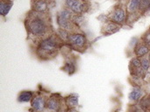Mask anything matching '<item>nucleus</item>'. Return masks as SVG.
Here are the masks:
<instances>
[{
    "label": "nucleus",
    "instance_id": "f257e3e1",
    "mask_svg": "<svg viewBox=\"0 0 150 112\" xmlns=\"http://www.w3.org/2000/svg\"><path fill=\"white\" fill-rule=\"evenodd\" d=\"M27 34L30 37L42 39L50 35V22L44 13L31 11L25 21Z\"/></svg>",
    "mask_w": 150,
    "mask_h": 112
},
{
    "label": "nucleus",
    "instance_id": "f03ea898",
    "mask_svg": "<svg viewBox=\"0 0 150 112\" xmlns=\"http://www.w3.org/2000/svg\"><path fill=\"white\" fill-rule=\"evenodd\" d=\"M63 41L55 34H50L40 39L36 46V55L41 61H49L56 57L63 46Z\"/></svg>",
    "mask_w": 150,
    "mask_h": 112
},
{
    "label": "nucleus",
    "instance_id": "7ed1b4c3",
    "mask_svg": "<svg viewBox=\"0 0 150 112\" xmlns=\"http://www.w3.org/2000/svg\"><path fill=\"white\" fill-rule=\"evenodd\" d=\"M66 44L71 49L77 50L80 52H84L88 46V39L83 33L75 32L69 33V36Z\"/></svg>",
    "mask_w": 150,
    "mask_h": 112
},
{
    "label": "nucleus",
    "instance_id": "20e7f679",
    "mask_svg": "<svg viewBox=\"0 0 150 112\" xmlns=\"http://www.w3.org/2000/svg\"><path fill=\"white\" fill-rule=\"evenodd\" d=\"M65 5L75 14H83L90 8V4L84 0H66Z\"/></svg>",
    "mask_w": 150,
    "mask_h": 112
},
{
    "label": "nucleus",
    "instance_id": "39448f33",
    "mask_svg": "<svg viewBox=\"0 0 150 112\" xmlns=\"http://www.w3.org/2000/svg\"><path fill=\"white\" fill-rule=\"evenodd\" d=\"M63 101L64 99H62L59 94H51L47 100L46 112H61Z\"/></svg>",
    "mask_w": 150,
    "mask_h": 112
},
{
    "label": "nucleus",
    "instance_id": "423d86ee",
    "mask_svg": "<svg viewBox=\"0 0 150 112\" xmlns=\"http://www.w3.org/2000/svg\"><path fill=\"white\" fill-rule=\"evenodd\" d=\"M47 98L43 95H34L31 101V112H46L47 111Z\"/></svg>",
    "mask_w": 150,
    "mask_h": 112
},
{
    "label": "nucleus",
    "instance_id": "0eeeda50",
    "mask_svg": "<svg viewBox=\"0 0 150 112\" xmlns=\"http://www.w3.org/2000/svg\"><path fill=\"white\" fill-rule=\"evenodd\" d=\"M127 12L122 7H116L108 16L110 21H112L120 25H123L127 23Z\"/></svg>",
    "mask_w": 150,
    "mask_h": 112
},
{
    "label": "nucleus",
    "instance_id": "6e6552de",
    "mask_svg": "<svg viewBox=\"0 0 150 112\" xmlns=\"http://www.w3.org/2000/svg\"><path fill=\"white\" fill-rule=\"evenodd\" d=\"M56 22L57 25L59 26V28L66 30L69 32H75L77 30V26L72 22V20H69V19H65L63 18H62L59 14H57V18H56Z\"/></svg>",
    "mask_w": 150,
    "mask_h": 112
},
{
    "label": "nucleus",
    "instance_id": "1a4fd4ad",
    "mask_svg": "<svg viewBox=\"0 0 150 112\" xmlns=\"http://www.w3.org/2000/svg\"><path fill=\"white\" fill-rule=\"evenodd\" d=\"M134 53L138 58L145 57L150 54V46L145 44L142 40L138 41L134 47Z\"/></svg>",
    "mask_w": 150,
    "mask_h": 112
},
{
    "label": "nucleus",
    "instance_id": "9d476101",
    "mask_svg": "<svg viewBox=\"0 0 150 112\" xmlns=\"http://www.w3.org/2000/svg\"><path fill=\"white\" fill-rule=\"evenodd\" d=\"M120 27H121V25L109 20L103 26L102 33L105 35H111V34H113V33H116L117 32H119Z\"/></svg>",
    "mask_w": 150,
    "mask_h": 112
},
{
    "label": "nucleus",
    "instance_id": "9b49d317",
    "mask_svg": "<svg viewBox=\"0 0 150 112\" xmlns=\"http://www.w3.org/2000/svg\"><path fill=\"white\" fill-rule=\"evenodd\" d=\"M48 8L47 0H33L32 2V10L39 12V13H45Z\"/></svg>",
    "mask_w": 150,
    "mask_h": 112
},
{
    "label": "nucleus",
    "instance_id": "f8f14e48",
    "mask_svg": "<svg viewBox=\"0 0 150 112\" xmlns=\"http://www.w3.org/2000/svg\"><path fill=\"white\" fill-rule=\"evenodd\" d=\"M145 96L144 90L142 88H134V89L129 93L128 98L129 101L132 102L133 104H137L143 97Z\"/></svg>",
    "mask_w": 150,
    "mask_h": 112
},
{
    "label": "nucleus",
    "instance_id": "ddd939ff",
    "mask_svg": "<svg viewBox=\"0 0 150 112\" xmlns=\"http://www.w3.org/2000/svg\"><path fill=\"white\" fill-rule=\"evenodd\" d=\"M64 104L67 109H76L78 106V96L71 94L64 98Z\"/></svg>",
    "mask_w": 150,
    "mask_h": 112
},
{
    "label": "nucleus",
    "instance_id": "4468645a",
    "mask_svg": "<svg viewBox=\"0 0 150 112\" xmlns=\"http://www.w3.org/2000/svg\"><path fill=\"white\" fill-rule=\"evenodd\" d=\"M34 94L32 91H21L18 97V102L19 103H29L33 100Z\"/></svg>",
    "mask_w": 150,
    "mask_h": 112
},
{
    "label": "nucleus",
    "instance_id": "2eb2a0df",
    "mask_svg": "<svg viewBox=\"0 0 150 112\" xmlns=\"http://www.w3.org/2000/svg\"><path fill=\"white\" fill-rule=\"evenodd\" d=\"M62 69L64 72H67L69 75H72L73 74L76 73V62L72 60H69L65 62L64 66L62 68Z\"/></svg>",
    "mask_w": 150,
    "mask_h": 112
},
{
    "label": "nucleus",
    "instance_id": "dca6fc26",
    "mask_svg": "<svg viewBox=\"0 0 150 112\" xmlns=\"http://www.w3.org/2000/svg\"><path fill=\"white\" fill-rule=\"evenodd\" d=\"M137 104L144 112H150V94L145 95Z\"/></svg>",
    "mask_w": 150,
    "mask_h": 112
},
{
    "label": "nucleus",
    "instance_id": "f3484780",
    "mask_svg": "<svg viewBox=\"0 0 150 112\" xmlns=\"http://www.w3.org/2000/svg\"><path fill=\"white\" fill-rule=\"evenodd\" d=\"M12 5H13V2L2 0L1 4H0V14H1V16L5 17L9 13Z\"/></svg>",
    "mask_w": 150,
    "mask_h": 112
},
{
    "label": "nucleus",
    "instance_id": "a211bd4d",
    "mask_svg": "<svg viewBox=\"0 0 150 112\" xmlns=\"http://www.w3.org/2000/svg\"><path fill=\"white\" fill-rule=\"evenodd\" d=\"M141 2L142 0H130L127 8V11L128 12V14L136 13L137 11H139Z\"/></svg>",
    "mask_w": 150,
    "mask_h": 112
},
{
    "label": "nucleus",
    "instance_id": "6ab92c4d",
    "mask_svg": "<svg viewBox=\"0 0 150 112\" xmlns=\"http://www.w3.org/2000/svg\"><path fill=\"white\" fill-rule=\"evenodd\" d=\"M72 22L79 28L84 23V17L83 14H75L72 17Z\"/></svg>",
    "mask_w": 150,
    "mask_h": 112
},
{
    "label": "nucleus",
    "instance_id": "aec40b11",
    "mask_svg": "<svg viewBox=\"0 0 150 112\" xmlns=\"http://www.w3.org/2000/svg\"><path fill=\"white\" fill-rule=\"evenodd\" d=\"M57 35H58V37L64 42V43H66L67 41H68V39H69V32H68V31H66V30H63V29H61V28H59V29H57V31H56V32H55Z\"/></svg>",
    "mask_w": 150,
    "mask_h": 112
},
{
    "label": "nucleus",
    "instance_id": "412c9836",
    "mask_svg": "<svg viewBox=\"0 0 150 112\" xmlns=\"http://www.w3.org/2000/svg\"><path fill=\"white\" fill-rule=\"evenodd\" d=\"M150 11V0H142L139 11L141 13H146Z\"/></svg>",
    "mask_w": 150,
    "mask_h": 112
},
{
    "label": "nucleus",
    "instance_id": "4be33fe9",
    "mask_svg": "<svg viewBox=\"0 0 150 112\" xmlns=\"http://www.w3.org/2000/svg\"><path fill=\"white\" fill-rule=\"evenodd\" d=\"M62 18H65V19H69V20H71L72 19V17H73V12L68 9V8H65V9H62L59 13H58Z\"/></svg>",
    "mask_w": 150,
    "mask_h": 112
},
{
    "label": "nucleus",
    "instance_id": "5701e85b",
    "mask_svg": "<svg viewBox=\"0 0 150 112\" xmlns=\"http://www.w3.org/2000/svg\"><path fill=\"white\" fill-rule=\"evenodd\" d=\"M141 59V63H142V68L145 70V71H149L150 68V61L149 60V57L148 56H145V57H142L140 58Z\"/></svg>",
    "mask_w": 150,
    "mask_h": 112
},
{
    "label": "nucleus",
    "instance_id": "b1692460",
    "mask_svg": "<svg viewBox=\"0 0 150 112\" xmlns=\"http://www.w3.org/2000/svg\"><path fill=\"white\" fill-rule=\"evenodd\" d=\"M127 112H144L143 110L139 106L138 104H133L131 105H129Z\"/></svg>",
    "mask_w": 150,
    "mask_h": 112
},
{
    "label": "nucleus",
    "instance_id": "393cba45",
    "mask_svg": "<svg viewBox=\"0 0 150 112\" xmlns=\"http://www.w3.org/2000/svg\"><path fill=\"white\" fill-rule=\"evenodd\" d=\"M129 66L134 67V68H140L142 67V63H141V59L138 57H134L131 60Z\"/></svg>",
    "mask_w": 150,
    "mask_h": 112
},
{
    "label": "nucleus",
    "instance_id": "a878e982",
    "mask_svg": "<svg viewBox=\"0 0 150 112\" xmlns=\"http://www.w3.org/2000/svg\"><path fill=\"white\" fill-rule=\"evenodd\" d=\"M142 40L145 43V44H147V45H149L150 46V30L149 29L143 35H142Z\"/></svg>",
    "mask_w": 150,
    "mask_h": 112
},
{
    "label": "nucleus",
    "instance_id": "bb28decb",
    "mask_svg": "<svg viewBox=\"0 0 150 112\" xmlns=\"http://www.w3.org/2000/svg\"><path fill=\"white\" fill-rule=\"evenodd\" d=\"M65 112H78V111H76V109H67Z\"/></svg>",
    "mask_w": 150,
    "mask_h": 112
},
{
    "label": "nucleus",
    "instance_id": "cd10ccee",
    "mask_svg": "<svg viewBox=\"0 0 150 112\" xmlns=\"http://www.w3.org/2000/svg\"><path fill=\"white\" fill-rule=\"evenodd\" d=\"M4 1H9V2H13V0H4Z\"/></svg>",
    "mask_w": 150,
    "mask_h": 112
},
{
    "label": "nucleus",
    "instance_id": "c85d7f7f",
    "mask_svg": "<svg viewBox=\"0 0 150 112\" xmlns=\"http://www.w3.org/2000/svg\"><path fill=\"white\" fill-rule=\"evenodd\" d=\"M148 57H149V61H150V54L148 55Z\"/></svg>",
    "mask_w": 150,
    "mask_h": 112
},
{
    "label": "nucleus",
    "instance_id": "c756f323",
    "mask_svg": "<svg viewBox=\"0 0 150 112\" xmlns=\"http://www.w3.org/2000/svg\"><path fill=\"white\" fill-rule=\"evenodd\" d=\"M148 74H149L150 75V68H149V71H148Z\"/></svg>",
    "mask_w": 150,
    "mask_h": 112
},
{
    "label": "nucleus",
    "instance_id": "7c9ffc66",
    "mask_svg": "<svg viewBox=\"0 0 150 112\" xmlns=\"http://www.w3.org/2000/svg\"><path fill=\"white\" fill-rule=\"evenodd\" d=\"M149 30H150V27H149Z\"/></svg>",
    "mask_w": 150,
    "mask_h": 112
}]
</instances>
